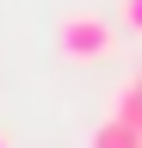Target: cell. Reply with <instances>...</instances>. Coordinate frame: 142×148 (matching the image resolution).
Here are the masks:
<instances>
[{
  "instance_id": "4",
  "label": "cell",
  "mask_w": 142,
  "mask_h": 148,
  "mask_svg": "<svg viewBox=\"0 0 142 148\" xmlns=\"http://www.w3.org/2000/svg\"><path fill=\"white\" fill-rule=\"evenodd\" d=\"M117 18H123L130 37H142V0H117Z\"/></svg>"
},
{
  "instance_id": "3",
  "label": "cell",
  "mask_w": 142,
  "mask_h": 148,
  "mask_svg": "<svg viewBox=\"0 0 142 148\" xmlns=\"http://www.w3.org/2000/svg\"><path fill=\"white\" fill-rule=\"evenodd\" d=\"M93 148H142V136H136V130H123L117 117H105V123L93 130Z\"/></svg>"
},
{
  "instance_id": "1",
  "label": "cell",
  "mask_w": 142,
  "mask_h": 148,
  "mask_svg": "<svg viewBox=\"0 0 142 148\" xmlns=\"http://www.w3.org/2000/svg\"><path fill=\"white\" fill-rule=\"evenodd\" d=\"M56 49H62V62L93 68V62H105L117 49V31H111L105 12H62L56 18Z\"/></svg>"
},
{
  "instance_id": "6",
  "label": "cell",
  "mask_w": 142,
  "mask_h": 148,
  "mask_svg": "<svg viewBox=\"0 0 142 148\" xmlns=\"http://www.w3.org/2000/svg\"><path fill=\"white\" fill-rule=\"evenodd\" d=\"M0 148H12V142H6V136H0Z\"/></svg>"
},
{
  "instance_id": "5",
  "label": "cell",
  "mask_w": 142,
  "mask_h": 148,
  "mask_svg": "<svg viewBox=\"0 0 142 148\" xmlns=\"http://www.w3.org/2000/svg\"><path fill=\"white\" fill-rule=\"evenodd\" d=\"M130 86H136V92H142V68H136V74H130Z\"/></svg>"
},
{
  "instance_id": "2",
  "label": "cell",
  "mask_w": 142,
  "mask_h": 148,
  "mask_svg": "<svg viewBox=\"0 0 142 148\" xmlns=\"http://www.w3.org/2000/svg\"><path fill=\"white\" fill-rule=\"evenodd\" d=\"M105 117H117L123 130H136V136H142V92H136L130 80H123V86L111 92V111H105Z\"/></svg>"
}]
</instances>
